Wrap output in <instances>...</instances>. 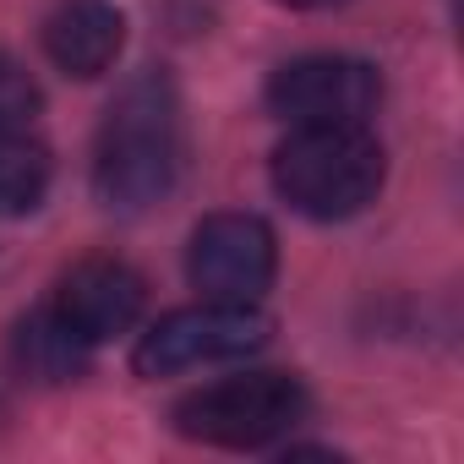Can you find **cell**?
I'll return each instance as SVG.
<instances>
[{
  "instance_id": "obj_9",
  "label": "cell",
  "mask_w": 464,
  "mask_h": 464,
  "mask_svg": "<svg viewBox=\"0 0 464 464\" xmlns=\"http://www.w3.org/2000/svg\"><path fill=\"white\" fill-rule=\"evenodd\" d=\"M88 355H93V344H82V339L55 317V306L23 317L17 334H12V361H17V372L34 377V382H50V388H55V382H77V377L88 372Z\"/></svg>"
},
{
  "instance_id": "obj_12",
  "label": "cell",
  "mask_w": 464,
  "mask_h": 464,
  "mask_svg": "<svg viewBox=\"0 0 464 464\" xmlns=\"http://www.w3.org/2000/svg\"><path fill=\"white\" fill-rule=\"evenodd\" d=\"M279 6H290V12H323V6H339V0H279Z\"/></svg>"
},
{
  "instance_id": "obj_3",
  "label": "cell",
  "mask_w": 464,
  "mask_h": 464,
  "mask_svg": "<svg viewBox=\"0 0 464 464\" xmlns=\"http://www.w3.org/2000/svg\"><path fill=\"white\" fill-rule=\"evenodd\" d=\"M306 415V388L290 372H246L197 388L175 404V431L208 448H268Z\"/></svg>"
},
{
  "instance_id": "obj_8",
  "label": "cell",
  "mask_w": 464,
  "mask_h": 464,
  "mask_svg": "<svg viewBox=\"0 0 464 464\" xmlns=\"http://www.w3.org/2000/svg\"><path fill=\"white\" fill-rule=\"evenodd\" d=\"M126 44V17L110 0H61L44 17V55L66 77H104Z\"/></svg>"
},
{
  "instance_id": "obj_2",
  "label": "cell",
  "mask_w": 464,
  "mask_h": 464,
  "mask_svg": "<svg viewBox=\"0 0 464 464\" xmlns=\"http://www.w3.org/2000/svg\"><path fill=\"white\" fill-rule=\"evenodd\" d=\"M382 148L366 126H301L274 153V191L306 218H350L382 191Z\"/></svg>"
},
{
  "instance_id": "obj_5",
  "label": "cell",
  "mask_w": 464,
  "mask_h": 464,
  "mask_svg": "<svg viewBox=\"0 0 464 464\" xmlns=\"http://www.w3.org/2000/svg\"><path fill=\"white\" fill-rule=\"evenodd\" d=\"M377 104L382 77L355 55H301L268 82V110L295 126H366Z\"/></svg>"
},
{
  "instance_id": "obj_6",
  "label": "cell",
  "mask_w": 464,
  "mask_h": 464,
  "mask_svg": "<svg viewBox=\"0 0 464 464\" xmlns=\"http://www.w3.org/2000/svg\"><path fill=\"white\" fill-rule=\"evenodd\" d=\"M279 246L257 213H213L191 229L186 279L208 301H257L274 285Z\"/></svg>"
},
{
  "instance_id": "obj_11",
  "label": "cell",
  "mask_w": 464,
  "mask_h": 464,
  "mask_svg": "<svg viewBox=\"0 0 464 464\" xmlns=\"http://www.w3.org/2000/svg\"><path fill=\"white\" fill-rule=\"evenodd\" d=\"M34 110H39V82L12 55H0V131H23Z\"/></svg>"
},
{
  "instance_id": "obj_4",
  "label": "cell",
  "mask_w": 464,
  "mask_h": 464,
  "mask_svg": "<svg viewBox=\"0 0 464 464\" xmlns=\"http://www.w3.org/2000/svg\"><path fill=\"white\" fill-rule=\"evenodd\" d=\"M274 323L257 312V301H202V306H180L169 317H159L131 366L142 377H175L191 366H213V361H241L257 355L268 344Z\"/></svg>"
},
{
  "instance_id": "obj_10",
  "label": "cell",
  "mask_w": 464,
  "mask_h": 464,
  "mask_svg": "<svg viewBox=\"0 0 464 464\" xmlns=\"http://www.w3.org/2000/svg\"><path fill=\"white\" fill-rule=\"evenodd\" d=\"M50 191V148L23 131H0V218H23Z\"/></svg>"
},
{
  "instance_id": "obj_1",
  "label": "cell",
  "mask_w": 464,
  "mask_h": 464,
  "mask_svg": "<svg viewBox=\"0 0 464 464\" xmlns=\"http://www.w3.org/2000/svg\"><path fill=\"white\" fill-rule=\"evenodd\" d=\"M186 137H180V93L164 72L131 77L104 110L93 148V191L115 213H142L164 202L180 180Z\"/></svg>"
},
{
  "instance_id": "obj_7",
  "label": "cell",
  "mask_w": 464,
  "mask_h": 464,
  "mask_svg": "<svg viewBox=\"0 0 464 464\" xmlns=\"http://www.w3.org/2000/svg\"><path fill=\"white\" fill-rule=\"evenodd\" d=\"M142 279L126 268V263H110V257H88L77 263L61 290H55V317L82 339V344H110L115 334H131L137 317H142Z\"/></svg>"
}]
</instances>
